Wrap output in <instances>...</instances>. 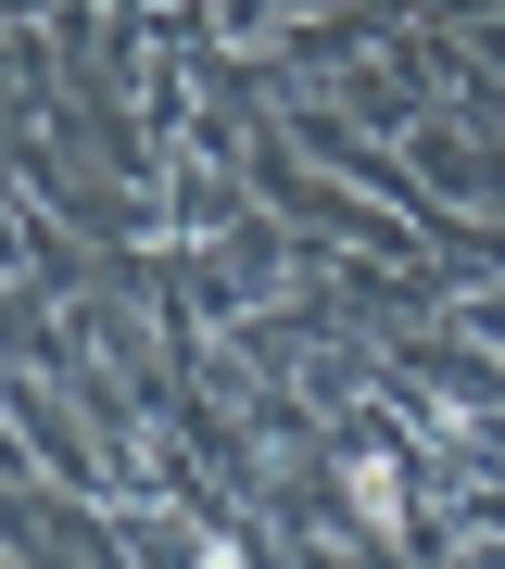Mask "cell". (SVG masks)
<instances>
[{"label": "cell", "instance_id": "cell-2", "mask_svg": "<svg viewBox=\"0 0 505 569\" xmlns=\"http://www.w3.org/2000/svg\"><path fill=\"white\" fill-rule=\"evenodd\" d=\"M190 569H241V545H202V557H190Z\"/></svg>", "mask_w": 505, "mask_h": 569}, {"label": "cell", "instance_id": "cell-1", "mask_svg": "<svg viewBox=\"0 0 505 569\" xmlns=\"http://www.w3.org/2000/svg\"><path fill=\"white\" fill-rule=\"evenodd\" d=\"M342 481H354V519H366V531H404V468H392L380 443H366V456L342 468Z\"/></svg>", "mask_w": 505, "mask_h": 569}]
</instances>
